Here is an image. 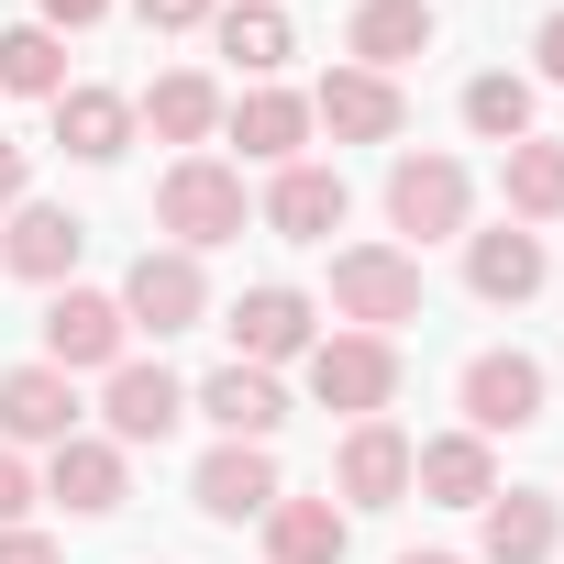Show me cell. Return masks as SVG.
Listing matches in <instances>:
<instances>
[{
	"label": "cell",
	"mask_w": 564,
	"mask_h": 564,
	"mask_svg": "<svg viewBox=\"0 0 564 564\" xmlns=\"http://www.w3.org/2000/svg\"><path fill=\"white\" fill-rule=\"evenodd\" d=\"M100 12H111V0H45V34H56V23H67V34H89Z\"/></svg>",
	"instance_id": "obj_33"
},
{
	"label": "cell",
	"mask_w": 564,
	"mask_h": 564,
	"mask_svg": "<svg viewBox=\"0 0 564 564\" xmlns=\"http://www.w3.org/2000/svg\"><path fill=\"white\" fill-rule=\"evenodd\" d=\"M56 144H67L78 166H111V155L133 144V100H111V89H56Z\"/></svg>",
	"instance_id": "obj_17"
},
{
	"label": "cell",
	"mask_w": 564,
	"mask_h": 564,
	"mask_svg": "<svg viewBox=\"0 0 564 564\" xmlns=\"http://www.w3.org/2000/svg\"><path fill=\"white\" fill-rule=\"evenodd\" d=\"M333 476H344V498H355V509H399V487H410V443H399L388 421H355Z\"/></svg>",
	"instance_id": "obj_13"
},
{
	"label": "cell",
	"mask_w": 564,
	"mask_h": 564,
	"mask_svg": "<svg viewBox=\"0 0 564 564\" xmlns=\"http://www.w3.org/2000/svg\"><path fill=\"white\" fill-rule=\"evenodd\" d=\"M311 399L377 421V410L399 399V355H388V333H333V344H311Z\"/></svg>",
	"instance_id": "obj_3"
},
{
	"label": "cell",
	"mask_w": 564,
	"mask_h": 564,
	"mask_svg": "<svg viewBox=\"0 0 564 564\" xmlns=\"http://www.w3.org/2000/svg\"><path fill=\"white\" fill-rule=\"evenodd\" d=\"M0 89H23V100H56V89H67V45H56L45 23L0 34Z\"/></svg>",
	"instance_id": "obj_28"
},
{
	"label": "cell",
	"mask_w": 564,
	"mask_h": 564,
	"mask_svg": "<svg viewBox=\"0 0 564 564\" xmlns=\"http://www.w3.org/2000/svg\"><path fill=\"white\" fill-rule=\"evenodd\" d=\"M399 564H454V553H399Z\"/></svg>",
	"instance_id": "obj_36"
},
{
	"label": "cell",
	"mask_w": 564,
	"mask_h": 564,
	"mask_svg": "<svg viewBox=\"0 0 564 564\" xmlns=\"http://www.w3.org/2000/svg\"><path fill=\"white\" fill-rule=\"evenodd\" d=\"M144 122H155V133H166V144H199V133H210V122H221V89H210V78H188V67H177V78H155V89H144Z\"/></svg>",
	"instance_id": "obj_27"
},
{
	"label": "cell",
	"mask_w": 564,
	"mask_h": 564,
	"mask_svg": "<svg viewBox=\"0 0 564 564\" xmlns=\"http://www.w3.org/2000/svg\"><path fill=\"white\" fill-rule=\"evenodd\" d=\"M410 487H432L443 509H487V498H498V465H487V443H476V432H443V443H421V454H410Z\"/></svg>",
	"instance_id": "obj_14"
},
{
	"label": "cell",
	"mask_w": 564,
	"mask_h": 564,
	"mask_svg": "<svg viewBox=\"0 0 564 564\" xmlns=\"http://www.w3.org/2000/svg\"><path fill=\"white\" fill-rule=\"evenodd\" d=\"M265 232L333 243V232H344V177H333V166H276V188H265Z\"/></svg>",
	"instance_id": "obj_9"
},
{
	"label": "cell",
	"mask_w": 564,
	"mask_h": 564,
	"mask_svg": "<svg viewBox=\"0 0 564 564\" xmlns=\"http://www.w3.org/2000/svg\"><path fill=\"white\" fill-rule=\"evenodd\" d=\"M265 553L276 564H344V509L333 498H276L265 509Z\"/></svg>",
	"instance_id": "obj_22"
},
{
	"label": "cell",
	"mask_w": 564,
	"mask_h": 564,
	"mask_svg": "<svg viewBox=\"0 0 564 564\" xmlns=\"http://www.w3.org/2000/svg\"><path fill=\"white\" fill-rule=\"evenodd\" d=\"M199 410H210L232 443H265L276 421H289V399H276V377H265V366H221V377H199Z\"/></svg>",
	"instance_id": "obj_16"
},
{
	"label": "cell",
	"mask_w": 564,
	"mask_h": 564,
	"mask_svg": "<svg viewBox=\"0 0 564 564\" xmlns=\"http://www.w3.org/2000/svg\"><path fill=\"white\" fill-rule=\"evenodd\" d=\"M232 366H276V355H311V300L300 289H243L232 300Z\"/></svg>",
	"instance_id": "obj_10"
},
{
	"label": "cell",
	"mask_w": 564,
	"mask_h": 564,
	"mask_svg": "<svg viewBox=\"0 0 564 564\" xmlns=\"http://www.w3.org/2000/svg\"><path fill=\"white\" fill-rule=\"evenodd\" d=\"M498 177H509V221H553V210H564V144H542V133H520Z\"/></svg>",
	"instance_id": "obj_25"
},
{
	"label": "cell",
	"mask_w": 564,
	"mask_h": 564,
	"mask_svg": "<svg viewBox=\"0 0 564 564\" xmlns=\"http://www.w3.org/2000/svg\"><path fill=\"white\" fill-rule=\"evenodd\" d=\"M311 122H333L344 144H388L410 111H399V89H388V78H366V67H333V78H322V100H311Z\"/></svg>",
	"instance_id": "obj_11"
},
{
	"label": "cell",
	"mask_w": 564,
	"mask_h": 564,
	"mask_svg": "<svg viewBox=\"0 0 564 564\" xmlns=\"http://www.w3.org/2000/svg\"><path fill=\"white\" fill-rule=\"evenodd\" d=\"M388 221H399L410 243H443V232L465 221V166H454V155H399V166H388Z\"/></svg>",
	"instance_id": "obj_5"
},
{
	"label": "cell",
	"mask_w": 564,
	"mask_h": 564,
	"mask_svg": "<svg viewBox=\"0 0 564 564\" xmlns=\"http://www.w3.org/2000/svg\"><path fill=\"white\" fill-rule=\"evenodd\" d=\"M45 498H67L78 520L122 509V454H111V443H56V476H45Z\"/></svg>",
	"instance_id": "obj_23"
},
{
	"label": "cell",
	"mask_w": 564,
	"mask_h": 564,
	"mask_svg": "<svg viewBox=\"0 0 564 564\" xmlns=\"http://www.w3.org/2000/svg\"><path fill=\"white\" fill-rule=\"evenodd\" d=\"M531 45H542V78L564 89V12H542V34H531Z\"/></svg>",
	"instance_id": "obj_34"
},
{
	"label": "cell",
	"mask_w": 564,
	"mask_h": 564,
	"mask_svg": "<svg viewBox=\"0 0 564 564\" xmlns=\"http://www.w3.org/2000/svg\"><path fill=\"white\" fill-rule=\"evenodd\" d=\"M300 133H311V100H289V89H243L232 100V144L254 166H300Z\"/></svg>",
	"instance_id": "obj_18"
},
{
	"label": "cell",
	"mask_w": 564,
	"mask_h": 564,
	"mask_svg": "<svg viewBox=\"0 0 564 564\" xmlns=\"http://www.w3.org/2000/svg\"><path fill=\"white\" fill-rule=\"evenodd\" d=\"M199 311H210L199 254H177V243H166V254H133V276H122V322H133V333H155V344H166V333H188Z\"/></svg>",
	"instance_id": "obj_4"
},
{
	"label": "cell",
	"mask_w": 564,
	"mask_h": 564,
	"mask_svg": "<svg viewBox=\"0 0 564 564\" xmlns=\"http://www.w3.org/2000/svg\"><path fill=\"white\" fill-rule=\"evenodd\" d=\"M355 56H366V78H388V67H410V56H432V12L421 0H366L355 12V34H344Z\"/></svg>",
	"instance_id": "obj_19"
},
{
	"label": "cell",
	"mask_w": 564,
	"mask_h": 564,
	"mask_svg": "<svg viewBox=\"0 0 564 564\" xmlns=\"http://www.w3.org/2000/svg\"><path fill=\"white\" fill-rule=\"evenodd\" d=\"M0 432L12 443H78V388L56 366H12L0 377Z\"/></svg>",
	"instance_id": "obj_8"
},
{
	"label": "cell",
	"mask_w": 564,
	"mask_h": 564,
	"mask_svg": "<svg viewBox=\"0 0 564 564\" xmlns=\"http://www.w3.org/2000/svg\"><path fill=\"white\" fill-rule=\"evenodd\" d=\"M465 276H476V300H498V311L531 300V289H542V232H520V221H509V232H476Z\"/></svg>",
	"instance_id": "obj_21"
},
{
	"label": "cell",
	"mask_w": 564,
	"mask_h": 564,
	"mask_svg": "<svg viewBox=\"0 0 564 564\" xmlns=\"http://www.w3.org/2000/svg\"><path fill=\"white\" fill-rule=\"evenodd\" d=\"M100 410H111L122 443H166V432L188 421V388H177L166 366H111V399H100Z\"/></svg>",
	"instance_id": "obj_12"
},
{
	"label": "cell",
	"mask_w": 564,
	"mask_h": 564,
	"mask_svg": "<svg viewBox=\"0 0 564 564\" xmlns=\"http://www.w3.org/2000/svg\"><path fill=\"white\" fill-rule=\"evenodd\" d=\"M155 221L177 232V254L232 243V232H243V177H232L221 155H177V166H166V188H155Z\"/></svg>",
	"instance_id": "obj_1"
},
{
	"label": "cell",
	"mask_w": 564,
	"mask_h": 564,
	"mask_svg": "<svg viewBox=\"0 0 564 564\" xmlns=\"http://www.w3.org/2000/svg\"><path fill=\"white\" fill-rule=\"evenodd\" d=\"M465 122H476L487 144H520V133H531V78H509V67L476 78V89H465Z\"/></svg>",
	"instance_id": "obj_29"
},
{
	"label": "cell",
	"mask_w": 564,
	"mask_h": 564,
	"mask_svg": "<svg viewBox=\"0 0 564 564\" xmlns=\"http://www.w3.org/2000/svg\"><path fill=\"white\" fill-rule=\"evenodd\" d=\"M221 56L243 78H276V67H289V12H276V0H232V12H221Z\"/></svg>",
	"instance_id": "obj_26"
},
{
	"label": "cell",
	"mask_w": 564,
	"mask_h": 564,
	"mask_svg": "<svg viewBox=\"0 0 564 564\" xmlns=\"http://www.w3.org/2000/svg\"><path fill=\"white\" fill-rule=\"evenodd\" d=\"M122 300H100V289H56V311H45V366L56 377H78V366H122Z\"/></svg>",
	"instance_id": "obj_6"
},
{
	"label": "cell",
	"mask_w": 564,
	"mask_h": 564,
	"mask_svg": "<svg viewBox=\"0 0 564 564\" xmlns=\"http://www.w3.org/2000/svg\"><path fill=\"white\" fill-rule=\"evenodd\" d=\"M333 311L388 333V322H421V254H388V243H355L333 254Z\"/></svg>",
	"instance_id": "obj_2"
},
{
	"label": "cell",
	"mask_w": 564,
	"mask_h": 564,
	"mask_svg": "<svg viewBox=\"0 0 564 564\" xmlns=\"http://www.w3.org/2000/svg\"><path fill=\"white\" fill-rule=\"evenodd\" d=\"M465 421H476V443L487 432H531L542 421V366L531 355H476L465 366Z\"/></svg>",
	"instance_id": "obj_7"
},
{
	"label": "cell",
	"mask_w": 564,
	"mask_h": 564,
	"mask_svg": "<svg viewBox=\"0 0 564 564\" xmlns=\"http://www.w3.org/2000/svg\"><path fill=\"white\" fill-rule=\"evenodd\" d=\"M133 12H144L155 34H188V23H210V0H133Z\"/></svg>",
	"instance_id": "obj_31"
},
{
	"label": "cell",
	"mask_w": 564,
	"mask_h": 564,
	"mask_svg": "<svg viewBox=\"0 0 564 564\" xmlns=\"http://www.w3.org/2000/svg\"><path fill=\"white\" fill-rule=\"evenodd\" d=\"M23 509H34V476H23L12 443H0V531H23Z\"/></svg>",
	"instance_id": "obj_30"
},
{
	"label": "cell",
	"mask_w": 564,
	"mask_h": 564,
	"mask_svg": "<svg viewBox=\"0 0 564 564\" xmlns=\"http://www.w3.org/2000/svg\"><path fill=\"white\" fill-rule=\"evenodd\" d=\"M0 564H67V553H56L45 531H0Z\"/></svg>",
	"instance_id": "obj_32"
},
{
	"label": "cell",
	"mask_w": 564,
	"mask_h": 564,
	"mask_svg": "<svg viewBox=\"0 0 564 564\" xmlns=\"http://www.w3.org/2000/svg\"><path fill=\"white\" fill-rule=\"evenodd\" d=\"M199 509H210V520H265V509H276V465H265V443H221V454L199 465Z\"/></svg>",
	"instance_id": "obj_15"
},
{
	"label": "cell",
	"mask_w": 564,
	"mask_h": 564,
	"mask_svg": "<svg viewBox=\"0 0 564 564\" xmlns=\"http://www.w3.org/2000/svg\"><path fill=\"white\" fill-rule=\"evenodd\" d=\"M487 564H553V498H487Z\"/></svg>",
	"instance_id": "obj_24"
},
{
	"label": "cell",
	"mask_w": 564,
	"mask_h": 564,
	"mask_svg": "<svg viewBox=\"0 0 564 564\" xmlns=\"http://www.w3.org/2000/svg\"><path fill=\"white\" fill-rule=\"evenodd\" d=\"M23 199V144H0V210Z\"/></svg>",
	"instance_id": "obj_35"
},
{
	"label": "cell",
	"mask_w": 564,
	"mask_h": 564,
	"mask_svg": "<svg viewBox=\"0 0 564 564\" xmlns=\"http://www.w3.org/2000/svg\"><path fill=\"white\" fill-rule=\"evenodd\" d=\"M78 243H89V221L78 210H12V243H0V265H12V276H67L78 265Z\"/></svg>",
	"instance_id": "obj_20"
}]
</instances>
